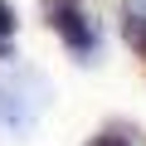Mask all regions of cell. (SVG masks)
<instances>
[{
    "instance_id": "cell-1",
    "label": "cell",
    "mask_w": 146,
    "mask_h": 146,
    "mask_svg": "<svg viewBox=\"0 0 146 146\" xmlns=\"http://www.w3.org/2000/svg\"><path fill=\"white\" fill-rule=\"evenodd\" d=\"M44 15H49V25L58 29V39H63L73 54H93V49H98L93 20L78 10V0H44Z\"/></svg>"
},
{
    "instance_id": "cell-2",
    "label": "cell",
    "mask_w": 146,
    "mask_h": 146,
    "mask_svg": "<svg viewBox=\"0 0 146 146\" xmlns=\"http://www.w3.org/2000/svg\"><path fill=\"white\" fill-rule=\"evenodd\" d=\"M122 39H127L136 54H146V10H141V5H127V15H122Z\"/></svg>"
},
{
    "instance_id": "cell-3",
    "label": "cell",
    "mask_w": 146,
    "mask_h": 146,
    "mask_svg": "<svg viewBox=\"0 0 146 146\" xmlns=\"http://www.w3.org/2000/svg\"><path fill=\"white\" fill-rule=\"evenodd\" d=\"M10 34H15V10L0 0V58H10Z\"/></svg>"
},
{
    "instance_id": "cell-4",
    "label": "cell",
    "mask_w": 146,
    "mask_h": 146,
    "mask_svg": "<svg viewBox=\"0 0 146 146\" xmlns=\"http://www.w3.org/2000/svg\"><path fill=\"white\" fill-rule=\"evenodd\" d=\"M88 146H136V136H131V131H117V127H107V131H98Z\"/></svg>"
}]
</instances>
